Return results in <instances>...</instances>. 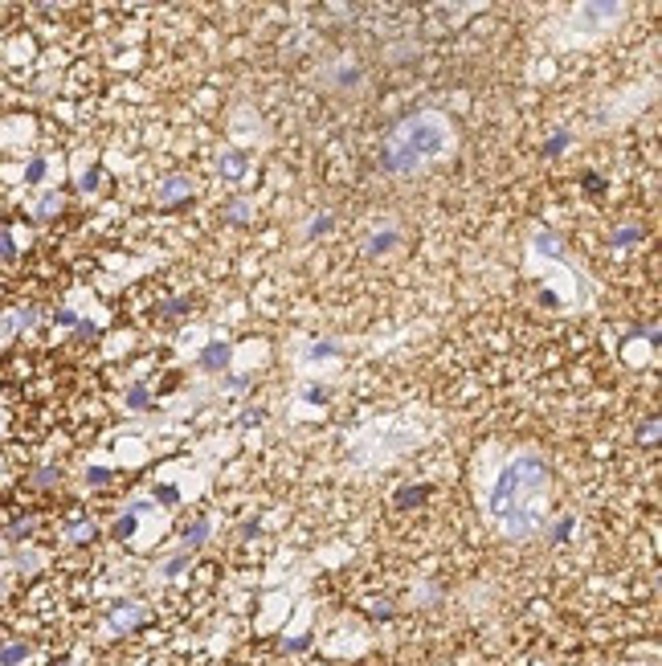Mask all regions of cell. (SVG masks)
<instances>
[{
  "mask_svg": "<svg viewBox=\"0 0 662 666\" xmlns=\"http://www.w3.org/2000/svg\"><path fill=\"white\" fill-rule=\"evenodd\" d=\"M430 499V487H401L397 494H393V503H397L401 511H413V507H421Z\"/></svg>",
  "mask_w": 662,
  "mask_h": 666,
  "instance_id": "cell-9",
  "label": "cell"
},
{
  "mask_svg": "<svg viewBox=\"0 0 662 666\" xmlns=\"http://www.w3.org/2000/svg\"><path fill=\"white\" fill-rule=\"evenodd\" d=\"M74 331H78L82 340H94V335H98V327H94L90 319H78V327H74Z\"/></svg>",
  "mask_w": 662,
  "mask_h": 666,
  "instance_id": "cell-40",
  "label": "cell"
},
{
  "mask_svg": "<svg viewBox=\"0 0 662 666\" xmlns=\"http://www.w3.org/2000/svg\"><path fill=\"white\" fill-rule=\"evenodd\" d=\"M246 172H250V156H246L241 147H229V151L217 156V176L221 180H246Z\"/></svg>",
  "mask_w": 662,
  "mask_h": 666,
  "instance_id": "cell-3",
  "label": "cell"
},
{
  "mask_svg": "<svg viewBox=\"0 0 662 666\" xmlns=\"http://www.w3.org/2000/svg\"><path fill=\"white\" fill-rule=\"evenodd\" d=\"M192 196V184L184 176H168L164 184H160V192H156V201L160 205H176V201H188Z\"/></svg>",
  "mask_w": 662,
  "mask_h": 666,
  "instance_id": "cell-5",
  "label": "cell"
},
{
  "mask_svg": "<svg viewBox=\"0 0 662 666\" xmlns=\"http://www.w3.org/2000/svg\"><path fill=\"white\" fill-rule=\"evenodd\" d=\"M151 507H156V503H147V499H135V503H127V515H135V519H139V515H143V511H151Z\"/></svg>",
  "mask_w": 662,
  "mask_h": 666,
  "instance_id": "cell-38",
  "label": "cell"
},
{
  "mask_svg": "<svg viewBox=\"0 0 662 666\" xmlns=\"http://www.w3.org/2000/svg\"><path fill=\"white\" fill-rule=\"evenodd\" d=\"M33 528H37V519H17V524H8V539H12V544H21V539H29V535H33Z\"/></svg>",
  "mask_w": 662,
  "mask_h": 666,
  "instance_id": "cell-23",
  "label": "cell"
},
{
  "mask_svg": "<svg viewBox=\"0 0 662 666\" xmlns=\"http://www.w3.org/2000/svg\"><path fill=\"white\" fill-rule=\"evenodd\" d=\"M327 397H331V393H327L323 385H315V389H307V393H303V400H307V405H323Z\"/></svg>",
  "mask_w": 662,
  "mask_h": 666,
  "instance_id": "cell-36",
  "label": "cell"
},
{
  "mask_svg": "<svg viewBox=\"0 0 662 666\" xmlns=\"http://www.w3.org/2000/svg\"><path fill=\"white\" fill-rule=\"evenodd\" d=\"M0 434H4V417H0Z\"/></svg>",
  "mask_w": 662,
  "mask_h": 666,
  "instance_id": "cell-44",
  "label": "cell"
},
{
  "mask_svg": "<svg viewBox=\"0 0 662 666\" xmlns=\"http://www.w3.org/2000/svg\"><path fill=\"white\" fill-rule=\"evenodd\" d=\"M188 564H192V556H188V552H176L172 560H164V577H180Z\"/></svg>",
  "mask_w": 662,
  "mask_h": 666,
  "instance_id": "cell-24",
  "label": "cell"
},
{
  "mask_svg": "<svg viewBox=\"0 0 662 666\" xmlns=\"http://www.w3.org/2000/svg\"><path fill=\"white\" fill-rule=\"evenodd\" d=\"M445 143H450V131L438 115L405 119L393 135V143L380 147V168L385 172H413V168H421L425 156H441Z\"/></svg>",
  "mask_w": 662,
  "mask_h": 666,
  "instance_id": "cell-1",
  "label": "cell"
},
{
  "mask_svg": "<svg viewBox=\"0 0 662 666\" xmlns=\"http://www.w3.org/2000/svg\"><path fill=\"white\" fill-rule=\"evenodd\" d=\"M25 180H29V184H42L45 180V160L42 156H33V160L25 164Z\"/></svg>",
  "mask_w": 662,
  "mask_h": 666,
  "instance_id": "cell-27",
  "label": "cell"
},
{
  "mask_svg": "<svg viewBox=\"0 0 662 666\" xmlns=\"http://www.w3.org/2000/svg\"><path fill=\"white\" fill-rule=\"evenodd\" d=\"M111 483V470L107 466H90L86 470V487H107Z\"/></svg>",
  "mask_w": 662,
  "mask_h": 666,
  "instance_id": "cell-31",
  "label": "cell"
},
{
  "mask_svg": "<svg viewBox=\"0 0 662 666\" xmlns=\"http://www.w3.org/2000/svg\"><path fill=\"white\" fill-rule=\"evenodd\" d=\"M147 405H151V393H147L143 385H131V389H127V409L139 413V409H147Z\"/></svg>",
  "mask_w": 662,
  "mask_h": 666,
  "instance_id": "cell-22",
  "label": "cell"
},
{
  "mask_svg": "<svg viewBox=\"0 0 662 666\" xmlns=\"http://www.w3.org/2000/svg\"><path fill=\"white\" fill-rule=\"evenodd\" d=\"M331 229H335V217L323 213V217H315V221L307 225V237H323V233H331Z\"/></svg>",
  "mask_w": 662,
  "mask_h": 666,
  "instance_id": "cell-26",
  "label": "cell"
},
{
  "mask_svg": "<svg viewBox=\"0 0 662 666\" xmlns=\"http://www.w3.org/2000/svg\"><path fill=\"white\" fill-rule=\"evenodd\" d=\"M540 490H548V462L540 454H520L503 466L499 483L490 490V511L499 519H507L520 507H535Z\"/></svg>",
  "mask_w": 662,
  "mask_h": 666,
  "instance_id": "cell-2",
  "label": "cell"
},
{
  "mask_svg": "<svg viewBox=\"0 0 662 666\" xmlns=\"http://www.w3.org/2000/svg\"><path fill=\"white\" fill-rule=\"evenodd\" d=\"M98 184H102V168H86L82 180H78V188H82V192H98Z\"/></svg>",
  "mask_w": 662,
  "mask_h": 666,
  "instance_id": "cell-28",
  "label": "cell"
},
{
  "mask_svg": "<svg viewBox=\"0 0 662 666\" xmlns=\"http://www.w3.org/2000/svg\"><path fill=\"white\" fill-rule=\"evenodd\" d=\"M229 355H233V348L217 340V344H209V348L201 352V368H205V372H221V368L229 364Z\"/></svg>",
  "mask_w": 662,
  "mask_h": 666,
  "instance_id": "cell-7",
  "label": "cell"
},
{
  "mask_svg": "<svg viewBox=\"0 0 662 666\" xmlns=\"http://www.w3.org/2000/svg\"><path fill=\"white\" fill-rule=\"evenodd\" d=\"M94 535H98V528H94L90 519H74V524H70V532H66V539H70V544H90Z\"/></svg>",
  "mask_w": 662,
  "mask_h": 666,
  "instance_id": "cell-14",
  "label": "cell"
},
{
  "mask_svg": "<svg viewBox=\"0 0 662 666\" xmlns=\"http://www.w3.org/2000/svg\"><path fill=\"white\" fill-rule=\"evenodd\" d=\"M262 421H266L262 409H246V413L237 417V425H246V429H250V425H262Z\"/></svg>",
  "mask_w": 662,
  "mask_h": 666,
  "instance_id": "cell-35",
  "label": "cell"
},
{
  "mask_svg": "<svg viewBox=\"0 0 662 666\" xmlns=\"http://www.w3.org/2000/svg\"><path fill=\"white\" fill-rule=\"evenodd\" d=\"M344 348L335 344V340H323V344H315V348H307V360H331V355H340Z\"/></svg>",
  "mask_w": 662,
  "mask_h": 666,
  "instance_id": "cell-21",
  "label": "cell"
},
{
  "mask_svg": "<svg viewBox=\"0 0 662 666\" xmlns=\"http://www.w3.org/2000/svg\"><path fill=\"white\" fill-rule=\"evenodd\" d=\"M62 483V466H42L33 470V487H57Z\"/></svg>",
  "mask_w": 662,
  "mask_h": 666,
  "instance_id": "cell-19",
  "label": "cell"
},
{
  "mask_svg": "<svg viewBox=\"0 0 662 666\" xmlns=\"http://www.w3.org/2000/svg\"><path fill=\"white\" fill-rule=\"evenodd\" d=\"M188 311V299H164L160 303V315H168V319H176V315Z\"/></svg>",
  "mask_w": 662,
  "mask_h": 666,
  "instance_id": "cell-30",
  "label": "cell"
},
{
  "mask_svg": "<svg viewBox=\"0 0 662 666\" xmlns=\"http://www.w3.org/2000/svg\"><path fill=\"white\" fill-rule=\"evenodd\" d=\"M569 147V131H560V135H552V139H544V156H560Z\"/></svg>",
  "mask_w": 662,
  "mask_h": 666,
  "instance_id": "cell-29",
  "label": "cell"
},
{
  "mask_svg": "<svg viewBox=\"0 0 662 666\" xmlns=\"http://www.w3.org/2000/svg\"><path fill=\"white\" fill-rule=\"evenodd\" d=\"M225 389H229V393H237V389H250V376H229V380H225Z\"/></svg>",
  "mask_w": 662,
  "mask_h": 666,
  "instance_id": "cell-41",
  "label": "cell"
},
{
  "mask_svg": "<svg viewBox=\"0 0 662 666\" xmlns=\"http://www.w3.org/2000/svg\"><path fill=\"white\" fill-rule=\"evenodd\" d=\"M654 438H659V417H646V425H642V429H638V442L654 445Z\"/></svg>",
  "mask_w": 662,
  "mask_h": 666,
  "instance_id": "cell-32",
  "label": "cell"
},
{
  "mask_svg": "<svg viewBox=\"0 0 662 666\" xmlns=\"http://www.w3.org/2000/svg\"><path fill=\"white\" fill-rule=\"evenodd\" d=\"M176 487H156V494H151V503H176Z\"/></svg>",
  "mask_w": 662,
  "mask_h": 666,
  "instance_id": "cell-37",
  "label": "cell"
},
{
  "mask_svg": "<svg viewBox=\"0 0 662 666\" xmlns=\"http://www.w3.org/2000/svg\"><path fill=\"white\" fill-rule=\"evenodd\" d=\"M307 646H311V638H307V633H299V638H286V642H282V654H303Z\"/></svg>",
  "mask_w": 662,
  "mask_h": 666,
  "instance_id": "cell-33",
  "label": "cell"
},
{
  "mask_svg": "<svg viewBox=\"0 0 662 666\" xmlns=\"http://www.w3.org/2000/svg\"><path fill=\"white\" fill-rule=\"evenodd\" d=\"M135 528H139V519L123 511V515L115 519V528H111V535H115V539H131V535H135Z\"/></svg>",
  "mask_w": 662,
  "mask_h": 666,
  "instance_id": "cell-18",
  "label": "cell"
},
{
  "mask_svg": "<svg viewBox=\"0 0 662 666\" xmlns=\"http://www.w3.org/2000/svg\"><path fill=\"white\" fill-rule=\"evenodd\" d=\"M209 539V519H196V524H188L184 532H180V544L184 548H201Z\"/></svg>",
  "mask_w": 662,
  "mask_h": 666,
  "instance_id": "cell-12",
  "label": "cell"
},
{
  "mask_svg": "<svg viewBox=\"0 0 662 666\" xmlns=\"http://www.w3.org/2000/svg\"><path fill=\"white\" fill-rule=\"evenodd\" d=\"M147 618V609L143 605H135V601H119L115 609H111V625L119 629V633H127V629H135V625Z\"/></svg>",
  "mask_w": 662,
  "mask_h": 666,
  "instance_id": "cell-4",
  "label": "cell"
},
{
  "mask_svg": "<svg viewBox=\"0 0 662 666\" xmlns=\"http://www.w3.org/2000/svg\"><path fill=\"white\" fill-rule=\"evenodd\" d=\"M642 241V229L638 225H618L614 233H609V246H618V250H629V246H638Z\"/></svg>",
  "mask_w": 662,
  "mask_h": 666,
  "instance_id": "cell-11",
  "label": "cell"
},
{
  "mask_svg": "<svg viewBox=\"0 0 662 666\" xmlns=\"http://www.w3.org/2000/svg\"><path fill=\"white\" fill-rule=\"evenodd\" d=\"M53 323H62V327H78V315H74V311H53Z\"/></svg>",
  "mask_w": 662,
  "mask_h": 666,
  "instance_id": "cell-39",
  "label": "cell"
},
{
  "mask_svg": "<svg viewBox=\"0 0 662 666\" xmlns=\"http://www.w3.org/2000/svg\"><path fill=\"white\" fill-rule=\"evenodd\" d=\"M401 246V229H380L368 237V258H380V254H393Z\"/></svg>",
  "mask_w": 662,
  "mask_h": 666,
  "instance_id": "cell-6",
  "label": "cell"
},
{
  "mask_svg": "<svg viewBox=\"0 0 662 666\" xmlns=\"http://www.w3.org/2000/svg\"><path fill=\"white\" fill-rule=\"evenodd\" d=\"M17 258V241H12V229L0 221V262H12Z\"/></svg>",
  "mask_w": 662,
  "mask_h": 666,
  "instance_id": "cell-20",
  "label": "cell"
},
{
  "mask_svg": "<svg viewBox=\"0 0 662 666\" xmlns=\"http://www.w3.org/2000/svg\"><path fill=\"white\" fill-rule=\"evenodd\" d=\"M29 654H33V646H29V642H12V646H4V650H0V666H21Z\"/></svg>",
  "mask_w": 662,
  "mask_h": 666,
  "instance_id": "cell-13",
  "label": "cell"
},
{
  "mask_svg": "<svg viewBox=\"0 0 662 666\" xmlns=\"http://www.w3.org/2000/svg\"><path fill=\"white\" fill-rule=\"evenodd\" d=\"M372 618H380V622H389V618H393V609H389V601H380V605H372Z\"/></svg>",
  "mask_w": 662,
  "mask_h": 666,
  "instance_id": "cell-42",
  "label": "cell"
},
{
  "mask_svg": "<svg viewBox=\"0 0 662 666\" xmlns=\"http://www.w3.org/2000/svg\"><path fill=\"white\" fill-rule=\"evenodd\" d=\"M585 192H589V196H601V192H605V180L597 176V172H585Z\"/></svg>",
  "mask_w": 662,
  "mask_h": 666,
  "instance_id": "cell-34",
  "label": "cell"
},
{
  "mask_svg": "<svg viewBox=\"0 0 662 666\" xmlns=\"http://www.w3.org/2000/svg\"><path fill=\"white\" fill-rule=\"evenodd\" d=\"M62 205H66V196H62V192H45L33 213H37V221H49V217H57V213H62Z\"/></svg>",
  "mask_w": 662,
  "mask_h": 666,
  "instance_id": "cell-10",
  "label": "cell"
},
{
  "mask_svg": "<svg viewBox=\"0 0 662 666\" xmlns=\"http://www.w3.org/2000/svg\"><path fill=\"white\" fill-rule=\"evenodd\" d=\"M535 250H540V254H548V258H560V241H556V233L540 229V233H535Z\"/></svg>",
  "mask_w": 662,
  "mask_h": 666,
  "instance_id": "cell-17",
  "label": "cell"
},
{
  "mask_svg": "<svg viewBox=\"0 0 662 666\" xmlns=\"http://www.w3.org/2000/svg\"><path fill=\"white\" fill-rule=\"evenodd\" d=\"M573 532H576V519H573V515H560V519L552 524V532H548V539H552V544H564V539H569V535H573Z\"/></svg>",
  "mask_w": 662,
  "mask_h": 666,
  "instance_id": "cell-16",
  "label": "cell"
},
{
  "mask_svg": "<svg viewBox=\"0 0 662 666\" xmlns=\"http://www.w3.org/2000/svg\"><path fill=\"white\" fill-rule=\"evenodd\" d=\"M356 82H360V66H335L331 70V86L344 90V86H356Z\"/></svg>",
  "mask_w": 662,
  "mask_h": 666,
  "instance_id": "cell-15",
  "label": "cell"
},
{
  "mask_svg": "<svg viewBox=\"0 0 662 666\" xmlns=\"http://www.w3.org/2000/svg\"><path fill=\"white\" fill-rule=\"evenodd\" d=\"M225 221H229V225H250V221H254V205H250L246 196L229 201V205H225Z\"/></svg>",
  "mask_w": 662,
  "mask_h": 666,
  "instance_id": "cell-8",
  "label": "cell"
},
{
  "mask_svg": "<svg viewBox=\"0 0 662 666\" xmlns=\"http://www.w3.org/2000/svg\"><path fill=\"white\" fill-rule=\"evenodd\" d=\"M53 666H70V663H66V658H62V663H53Z\"/></svg>",
  "mask_w": 662,
  "mask_h": 666,
  "instance_id": "cell-43",
  "label": "cell"
},
{
  "mask_svg": "<svg viewBox=\"0 0 662 666\" xmlns=\"http://www.w3.org/2000/svg\"><path fill=\"white\" fill-rule=\"evenodd\" d=\"M33 323H37V311H33V307H25L21 315H12V319H8V331H25V327H33Z\"/></svg>",
  "mask_w": 662,
  "mask_h": 666,
  "instance_id": "cell-25",
  "label": "cell"
}]
</instances>
